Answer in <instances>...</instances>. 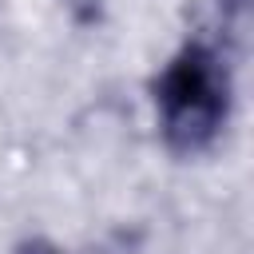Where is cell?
<instances>
[{
	"instance_id": "cell-1",
	"label": "cell",
	"mask_w": 254,
	"mask_h": 254,
	"mask_svg": "<svg viewBox=\"0 0 254 254\" xmlns=\"http://www.w3.org/2000/svg\"><path fill=\"white\" fill-rule=\"evenodd\" d=\"M155 123L175 155L210 151L234 111V71L218 44L187 40L151 83Z\"/></svg>"
},
{
	"instance_id": "cell-2",
	"label": "cell",
	"mask_w": 254,
	"mask_h": 254,
	"mask_svg": "<svg viewBox=\"0 0 254 254\" xmlns=\"http://www.w3.org/2000/svg\"><path fill=\"white\" fill-rule=\"evenodd\" d=\"M12 254H64L56 242H48V238H24Z\"/></svg>"
},
{
	"instance_id": "cell-3",
	"label": "cell",
	"mask_w": 254,
	"mask_h": 254,
	"mask_svg": "<svg viewBox=\"0 0 254 254\" xmlns=\"http://www.w3.org/2000/svg\"><path fill=\"white\" fill-rule=\"evenodd\" d=\"M226 4H230V8H242V4H246V0H226Z\"/></svg>"
}]
</instances>
